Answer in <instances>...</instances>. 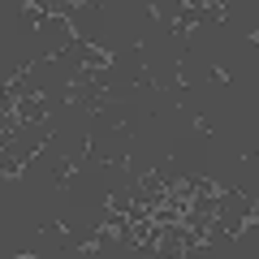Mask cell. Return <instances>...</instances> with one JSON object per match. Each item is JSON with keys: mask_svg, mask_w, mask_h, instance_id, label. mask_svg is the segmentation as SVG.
<instances>
[{"mask_svg": "<svg viewBox=\"0 0 259 259\" xmlns=\"http://www.w3.org/2000/svg\"><path fill=\"white\" fill-rule=\"evenodd\" d=\"M82 164H87V156L61 160V164H57V177H52V181H57V186H69V181H74V177H78V173H82Z\"/></svg>", "mask_w": 259, "mask_h": 259, "instance_id": "obj_1", "label": "cell"}, {"mask_svg": "<svg viewBox=\"0 0 259 259\" xmlns=\"http://www.w3.org/2000/svg\"><path fill=\"white\" fill-rule=\"evenodd\" d=\"M194 130H199V134L207 138V134H212V121H207V117H194Z\"/></svg>", "mask_w": 259, "mask_h": 259, "instance_id": "obj_2", "label": "cell"}, {"mask_svg": "<svg viewBox=\"0 0 259 259\" xmlns=\"http://www.w3.org/2000/svg\"><path fill=\"white\" fill-rule=\"evenodd\" d=\"M246 39H250V44H259V26H255V31H250V35H246Z\"/></svg>", "mask_w": 259, "mask_h": 259, "instance_id": "obj_3", "label": "cell"}]
</instances>
